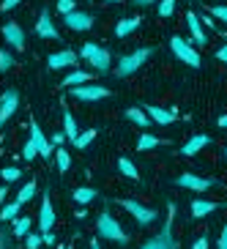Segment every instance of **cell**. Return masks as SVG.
<instances>
[{
    "mask_svg": "<svg viewBox=\"0 0 227 249\" xmlns=\"http://www.w3.org/2000/svg\"><path fill=\"white\" fill-rule=\"evenodd\" d=\"M99 235L112 238V241H118V244L129 241V235L123 233V227L118 225V222L112 219V213H107V211H102V216H99Z\"/></svg>",
    "mask_w": 227,
    "mask_h": 249,
    "instance_id": "cell-1",
    "label": "cell"
},
{
    "mask_svg": "<svg viewBox=\"0 0 227 249\" xmlns=\"http://www.w3.org/2000/svg\"><path fill=\"white\" fill-rule=\"evenodd\" d=\"M82 58H88L99 71H107V69H110V52L102 50V47H96V44H85V47H82Z\"/></svg>",
    "mask_w": 227,
    "mask_h": 249,
    "instance_id": "cell-2",
    "label": "cell"
},
{
    "mask_svg": "<svg viewBox=\"0 0 227 249\" xmlns=\"http://www.w3.org/2000/svg\"><path fill=\"white\" fill-rule=\"evenodd\" d=\"M170 47H173V52H175V55H178L181 60H186V63H189L192 69H197V66H200V55H197L194 50H192V47L186 44L183 38L173 36V38H170Z\"/></svg>",
    "mask_w": 227,
    "mask_h": 249,
    "instance_id": "cell-3",
    "label": "cell"
},
{
    "mask_svg": "<svg viewBox=\"0 0 227 249\" xmlns=\"http://www.w3.org/2000/svg\"><path fill=\"white\" fill-rule=\"evenodd\" d=\"M151 52H154V50H137V52H132L129 58H123V60H121V66H118V77H126V74L137 71V69L148 60Z\"/></svg>",
    "mask_w": 227,
    "mask_h": 249,
    "instance_id": "cell-4",
    "label": "cell"
},
{
    "mask_svg": "<svg viewBox=\"0 0 227 249\" xmlns=\"http://www.w3.org/2000/svg\"><path fill=\"white\" fill-rule=\"evenodd\" d=\"M121 205H123L129 213H134V219H137L140 225H151V222L156 219L154 208H145V205H140L137 200H121Z\"/></svg>",
    "mask_w": 227,
    "mask_h": 249,
    "instance_id": "cell-5",
    "label": "cell"
},
{
    "mask_svg": "<svg viewBox=\"0 0 227 249\" xmlns=\"http://www.w3.org/2000/svg\"><path fill=\"white\" fill-rule=\"evenodd\" d=\"M71 93L80 102H96V99H107L110 90L102 88V85H80V88H71Z\"/></svg>",
    "mask_w": 227,
    "mask_h": 249,
    "instance_id": "cell-6",
    "label": "cell"
},
{
    "mask_svg": "<svg viewBox=\"0 0 227 249\" xmlns=\"http://www.w3.org/2000/svg\"><path fill=\"white\" fill-rule=\"evenodd\" d=\"M170 225H173V216L167 219L164 230H161V233L156 235V238H151V241H148L142 249H175V241H173V233H170Z\"/></svg>",
    "mask_w": 227,
    "mask_h": 249,
    "instance_id": "cell-7",
    "label": "cell"
},
{
    "mask_svg": "<svg viewBox=\"0 0 227 249\" xmlns=\"http://www.w3.org/2000/svg\"><path fill=\"white\" fill-rule=\"evenodd\" d=\"M66 25L71 30H88L93 25V17L85 11H71V14H66Z\"/></svg>",
    "mask_w": 227,
    "mask_h": 249,
    "instance_id": "cell-8",
    "label": "cell"
},
{
    "mask_svg": "<svg viewBox=\"0 0 227 249\" xmlns=\"http://www.w3.org/2000/svg\"><path fill=\"white\" fill-rule=\"evenodd\" d=\"M36 33H38L41 38H60L58 30H55V25H52L50 11H41V17H38V25H36Z\"/></svg>",
    "mask_w": 227,
    "mask_h": 249,
    "instance_id": "cell-9",
    "label": "cell"
},
{
    "mask_svg": "<svg viewBox=\"0 0 227 249\" xmlns=\"http://www.w3.org/2000/svg\"><path fill=\"white\" fill-rule=\"evenodd\" d=\"M17 104H19V96H17V90H6V93H3V107H0V121H3V124H6L11 115H14Z\"/></svg>",
    "mask_w": 227,
    "mask_h": 249,
    "instance_id": "cell-10",
    "label": "cell"
},
{
    "mask_svg": "<svg viewBox=\"0 0 227 249\" xmlns=\"http://www.w3.org/2000/svg\"><path fill=\"white\" fill-rule=\"evenodd\" d=\"M74 63H77V55H74L71 50L50 55V69H69V66H74Z\"/></svg>",
    "mask_w": 227,
    "mask_h": 249,
    "instance_id": "cell-11",
    "label": "cell"
},
{
    "mask_svg": "<svg viewBox=\"0 0 227 249\" xmlns=\"http://www.w3.org/2000/svg\"><path fill=\"white\" fill-rule=\"evenodd\" d=\"M211 183L213 181H208V178H197V176H181L178 178V186H183V189H194V192H205Z\"/></svg>",
    "mask_w": 227,
    "mask_h": 249,
    "instance_id": "cell-12",
    "label": "cell"
},
{
    "mask_svg": "<svg viewBox=\"0 0 227 249\" xmlns=\"http://www.w3.org/2000/svg\"><path fill=\"white\" fill-rule=\"evenodd\" d=\"M186 22H189V30H192V38H194V44L197 47H205V30H203V25H200V19H197V14H186Z\"/></svg>",
    "mask_w": 227,
    "mask_h": 249,
    "instance_id": "cell-13",
    "label": "cell"
},
{
    "mask_svg": "<svg viewBox=\"0 0 227 249\" xmlns=\"http://www.w3.org/2000/svg\"><path fill=\"white\" fill-rule=\"evenodd\" d=\"M3 36H6V41H8V44H14L17 50H22V47H25V36H22V30L17 28L14 22L3 25Z\"/></svg>",
    "mask_w": 227,
    "mask_h": 249,
    "instance_id": "cell-14",
    "label": "cell"
},
{
    "mask_svg": "<svg viewBox=\"0 0 227 249\" xmlns=\"http://www.w3.org/2000/svg\"><path fill=\"white\" fill-rule=\"evenodd\" d=\"M30 140L36 142V148H38V154H41V156H50L52 154V145L47 142V137L41 134V129H38L36 124H30Z\"/></svg>",
    "mask_w": 227,
    "mask_h": 249,
    "instance_id": "cell-15",
    "label": "cell"
},
{
    "mask_svg": "<svg viewBox=\"0 0 227 249\" xmlns=\"http://www.w3.org/2000/svg\"><path fill=\"white\" fill-rule=\"evenodd\" d=\"M52 222H55V213H52V203H50V197H44V203H41V213H38V227H41L44 233H50Z\"/></svg>",
    "mask_w": 227,
    "mask_h": 249,
    "instance_id": "cell-16",
    "label": "cell"
},
{
    "mask_svg": "<svg viewBox=\"0 0 227 249\" xmlns=\"http://www.w3.org/2000/svg\"><path fill=\"white\" fill-rule=\"evenodd\" d=\"M216 208H222V205L211 203V200H194V203H192V216H205V213L216 211Z\"/></svg>",
    "mask_w": 227,
    "mask_h": 249,
    "instance_id": "cell-17",
    "label": "cell"
},
{
    "mask_svg": "<svg viewBox=\"0 0 227 249\" xmlns=\"http://www.w3.org/2000/svg\"><path fill=\"white\" fill-rule=\"evenodd\" d=\"M137 25H140V17H129V19H121V22H118V28H115V36H118V38L129 36V33H132V30L137 28Z\"/></svg>",
    "mask_w": 227,
    "mask_h": 249,
    "instance_id": "cell-18",
    "label": "cell"
},
{
    "mask_svg": "<svg viewBox=\"0 0 227 249\" xmlns=\"http://www.w3.org/2000/svg\"><path fill=\"white\" fill-rule=\"evenodd\" d=\"M203 145H208V137H205V134H197V137H192L189 142H186V145L181 148V151H183L186 156H192V154H197V151H200Z\"/></svg>",
    "mask_w": 227,
    "mask_h": 249,
    "instance_id": "cell-19",
    "label": "cell"
},
{
    "mask_svg": "<svg viewBox=\"0 0 227 249\" xmlns=\"http://www.w3.org/2000/svg\"><path fill=\"white\" fill-rule=\"evenodd\" d=\"M85 82H90L88 71H71L66 80H63V85H69V88H80V85H85Z\"/></svg>",
    "mask_w": 227,
    "mask_h": 249,
    "instance_id": "cell-20",
    "label": "cell"
},
{
    "mask_svg": "<svg viewBox=\"0 0 227 249\" xmlns=\"http://www.w3.org/2000/svg\"><path fill=\"white\" fill-rule=\"evenodd\" d=\"M148 112H151V115H154L156 121H159V124H170V121H173V118L178 115L175 110H161V107H154V104L148 107Z\"/></svg>",
    "mask_w": 227,
    "mask_h": 249,
    "instance_id": "cell-21",
    "label": "cell"
},
{
    "mask_svg": "<svg viewBox=\"0 0 227 249\" xmlns=\"http://www.w3.org/2000/svg\"><path fill=\"white\" fill-rule=\"evenodd\" d=\"M63 126H66V137L71 140V142H77V137H80V132H77V124H74L71 112H66V115H63Z\"/></svg>",
    "mask_w": 227,
    "mask_h": 249,
    "instance_id": "cell-22",
    "label": "cell"
},
{
    "mask_svg": "<svg viewBox=\"0 0 227 249\" xmlns=\"http://www.w3.org/2000/svg\"><path fill=\"white\" fill-rule=\"evenodd\" d=\"M93 197H96V192L90 189V186H80V189L74 192V200H77V203H90Z\"/></svg>",
    "mask_w": 227,
    "mask_h": 249,
    "instance_id": "cell-23",
    "label": "cell"
},
{
    "mask_svg": "<svg viewBox=\"0 0 227 249\" xmlns=\"http://www.w3.org/2000/svg\"><path fill=\"white\" fill-rule=\"evenodd\" d=\"M19 200H17V203H8L6 208H3V213H0V219L3 222H8V219H17V213H19Z\"/></svg>",
    "mask_w": 227,
    "mask_h": 249,
    "instance_id": "cell-24",
    "label": "cell"
},
{
    "mask_svg": "<svg viewBox=\"0 0 227 249\" xmlns=\"http://www.w3.org/2000/svg\"><path fill=\"white\" fill-rule=\"evenodd\" d=\"M159 142H161V140L154 137V134H142V137H140V142H137V148H140V151H148V148H156Z\"/></svg>",
    "mask_w": 227,
    "mask_h": 249,
    "instance_id": "cell-25",
    "label": "cell"
},
{
    "mask_svg": "<svg viewBox=\"0 0 227 249\" xmlns=\"http://www.w3.org/2000/svg\"><path fill=\"white\" fill-rule=\"evenodd\" d=\"M33 195H36V183L30 181V183H25L22 189H19V195H17V200H19V203H28V200L33 197Z\"/></svg>",
    "mask_w": 227,
    "mask_h": 249,
    "instance_id": "cell-26",
    "label": "cell"
},
{
    "mask_svg": "<svg viewBox=\"0 0 227 249\" xmlns=\"http://www.w3.org/2000/svg\"><path fill=\"white\" fill-rule=\"evenodd\" d=\"M28 230H30V219H28V216H22V219L14 222V235H17V238H19V235H28Z\"/></svg>",
    "mask_w": 227,
    "mask_h": 249,
    "instance_id": "cell-27",
    "label": "cell"
},
{
    "mask_svg": "<svg viewBox=\"0 0 227 249\" xmlns=\"http://www.w3.org/2000/svg\"><path fill=\"white\" fill-rule=\"evenodd\" d=\"M118 167H121V173H123V176L137 178V170H134V164H132L129 159H121V161H118Z\"/></svg>",
    "mask_w": 227,
    "mask_h": 249,
    "instance_id": "cell-28",
    "label": "cell"
},
{
    "mask_svg": "<svg viewBox=\"0 0 227 249\" xmlns=\"http://www.w3.org/2000/svg\"><path fill=\"white\" fill-rule=\"evenodd\" d=\"M93 137H96V132H93V129H88V132H82L80 137H77V142H74V145H77V148H80V151H82V148L88 145V142H90V140H93Z\"/></svg>",
    "mask_w": 227,
    "mask_h": 249,
    "instance_id": "cell-29",
    "label": "cell"
},
{
    "mask_svg": "<svg viewBox=\"0 0 227 249\" xmlns=\"http://www.w3.org/2000/svg\"><path fill=\"white\" fill-rule=\"evenodd\" d=\"M126 118H129V121H134V124H140V126H148V118L142 115L140 110H129V112H126Z\"/></svg>",
    "mask_w": 227,
    "mask_h": 249,
    "instance_id": "cell-30",
    "label": "cell"
},
{
    "mask_svg": "<svg viewBox=\"0 0 227 249\" xmlns=\"http://www.w3.org/2000/svg\"><path fill=\"white\" fill-rule=\"evenodd\" d=\"M69 164H71V159H69V154L60 148V151H58V170L63 173V170H69Z\"/></svg>",
    "mask_w": 227,
    "mask_h": 249,
    "instance_id": "cell-31",
    "label": "cell"
},
{
    "mask_svg": "<svg viewBox=\"0 0 227 249\" xmlns=\"http://www.w3.org/2000/svg\"><path fill=\"white\" fill-rule=\"evenodd\" d=\"M19 176H22V170H17V167H6V170H3V181H17V178H19Z\"/></svg>",
    "mask_w": 227,
    "mask_h": 249,
    "instance_id": "cell-32",
    "label": "cell"
},
{
    "mask_svg": "<svg viewBox=\"0 0 227 249\" xmlns=\"http://www.w3.org/2000/svg\"><path fill=\"white\" fill-rule=\"evenodd\" d=\"M173 8H175V0H161L159 14H161V17H170V14H173Z\"/></svg>",
    "mask_w": 227,
    "mask_h": 249,
    "instance_id": "cell-33",
    "label": "cell"
},
{
    "mask_svg": "<svg viewBox=\"0 0 227 249\" xmlns=\"http://www.w3.org/2000/svg\"><path fill=\"white\" fill-rule=\"evenodd\" d=\"M36 154H38V148H36V142H33V140H28V145H25L22 156H25V159H36Z\"/></svg>",
    "mask_w": 227,
    "mask_h": 249,
    "instance_id": "cell-34",
    "label": "cell"
},
{
    "mask_svg": "<svg viewBox=\"0 0 227 249\" xmlns=\"http://www.w3.org/2000/svg\"><path fill=\"white\" fill-rule=\"evenodd\" d=\"M208 11H211L213 17H219L222 22H227V6H211Z\"/></svg>",
    "mask_w": 227,
    "mask_h": 249,
    "instance_id": "cell-35",
    "label": "cell"
},
{
    "mask_svg": "<svg viewBox=\"0 0 227 249\" xmlns=\"http://www.w3.org/2000/svg\"><path fill=\"white\" fill-rule=\"evenodd\" d=\"M11 63H14V58H11L8 52H0V69H3V71H8V69H11Z\"/></svg>",
    "mask_w": 227,
    "mask_h": 249,
    "instance_id": "cell-36",
    "label": "cell"
},
{
    "mask_svg": "<svg viewBox=\"0 0 227 249\" xmlns=\"http://www.w3.org/2000/svg\"><path fill=\"white\" fill-rule=\"evenodd\" d=\"M58 8L63 11V14H71L74 11V0H58Z\"/></svg>",
    "mask_w": 227,
    "mask_h": 249,
    "instance_id": "cell-37",
    "label": "cell"
},
{
    "mask_svg": "<svg viewBox=\"0 0 227 249\" xmlns=\"http://www.w3.org/2000/svg\"><path fill=\"white\" fill-rule=\"evenodd\" d=\"M44 241L41 235H28V249H38V244Z\"/></svg>",
    "mask_w": 227,
    "mask_h": 249,
    "instance_id": "cell-38",
    "label": "cell"
},
{
    "mask_svg": "<svg viewBox=\"0 0 227 249\" xmlns=\"http://www.w3.org/2000/svg\"><path fill=\"white\" fill-rule=\"evenodd\" d=\"M192 249H208V238H205V235H203V238H197V244H194Z\"/></svg>",
    "mask_w": 227,
    "mask_h": 249,
    "instance_id": "cell-39",
    "label": "cell"
},
{
    "mask_svg": "<svg viewBox=\"0 0 227 249\" xmlns=\"http://www.w3.org/2000/svg\"><path fill=\"white\" fill-rule=\"evenodd\" d=\"M17 3H19V0H3V11H11Z\"/></svg>",
    "mask_w": 227,
    "mask_h": 249,
    "instance_id": "cell-40",
    "label": "cell"
},
{
    "mask_svg": "<svg viewBox=\"0 0 227 249\" xmlns=\"http://www.w3.org/2000/svg\"><path fill=\"white\" fill-rule=\"evenodd\" d=\"M63 140H66V134H55V137H52V142H55V145H63Z\"/></svg>",
    "mask_w": 227,
    "mask_h": 249,
    "instance_id": "cell-41",
    "label": "cell"
},
{
    "mask_svg": "<svg viewBox=\"0 0 227 249\" xmlns=\"http://www.w3.org/2000/svg\"><path fill=\"white\" fill-rule=\"evenodd\" d=\"M219 249H227V227H225V233H222V238H219Z\"/></svg>",
    "mask_w": 227,
    "mask_h": 249,
    "instance_id": "cell-42",
    "label": "cell"
},
{
    "mask_svg": "<svg viewBox=\"0 0 227 249\" xmlns=\"http://www.w3.org/2000/svg\"><path fill=\"white\" fill-rule=\"evenodd\" d=\"M216 58H219V60H227V47H222V50L216 52Z\"/></svg>",
    "mask_w": 227,
    "mask_h": 249,
    "instance_id": "cell-43",
    "label": "cell"
},
{
    "mask_svg": "<svg viewBox=\"0 0 227 249\" xmlns=\"http://www.w3.org/2000/svg\"><path fill=\"white\" fill-rule=\"evenodd\" d=\"M219 126H222V129H227V115H222V118H219Z\"/></svg>",
    "mask_w": 227,
    "mask_h": 249,
    "instance_id": "cell-44",
    "label": "cell"
},
{
    "mask_svg": "<svg viewBox=\"0 0 227 249\" xmlns=\"http://www.w3.org/2000/svg\"><path fill=\"white\" fill-rule=\"evenodd\" d=\"M140 6H148V3H154V0H137Z\"/></svg>",
    "mask_w": 227,
    "mask_h": 249,
    "instance_id": "cell-45",
    "label": "cell"
},
{
    "mask_svg": "<svg viewBox=\"0 0 227 249\" xmlns=\"http://www.w3.org/2000/svg\"><path fill=\"white\" fill-rule=\"evenodd\" d=\"M90 249H99V244H96V241H93V244H90Z\"/></svg>",
    "mask_w": 227,
    "mask_h": 249,
    "instance_id": "cell-46",
    "label": "cell"
},
{
    "mask_svg": "<svg viewBox=\"0 0 227 249\" xmlns=\"http://www.w3.org/2000/svg\"><path fill=\"white\" fill-rule=\"evenodd\" d=\"M107 3H121V0H107Z\"/></svg>",
    "mask_w": 227,
    "mask_h": 249,
    "instance_id": "cell-47",
    "label": "cell"
},
{
    "mask_svg": "<svg viewBox=\"0 0 227 249\" xmlns=\"http://www.w3.org/2000/svg\"><path fill=\"white\" fill-rule=\"evenodd\" d=\"M66 249H71V247H66Z\"/></svg>",
    "mask_w": 227,
    "mask_h": 249,
    "instance_id": "cell-48",
    "label": "cell"
}]
</instances>
